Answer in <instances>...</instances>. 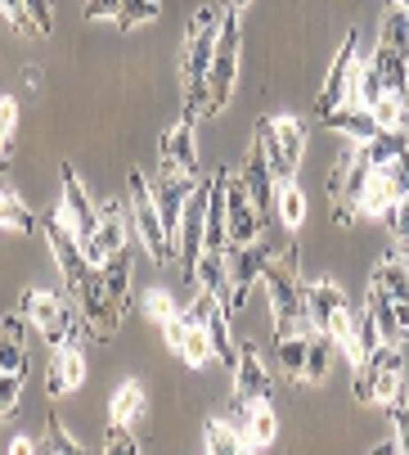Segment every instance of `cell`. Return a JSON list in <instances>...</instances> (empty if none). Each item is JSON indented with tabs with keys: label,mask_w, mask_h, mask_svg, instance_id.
I'll return each mask as SVG.
<instances>
[{
	"label": "cell",
	"mask_w": 409,
	"mask_h": 455,
	"mask_svg": "<svg viewBox=\"0 0 409 455\" xmlns=\"http://www.w3.org/2000/svg\"><path fill=\"white\" fill-rule=\"evenodd\" d=\"M145 411H149V397H145V383L140 379H126L117 393H113V402H108V424H122V428H135L145 419Z\"/></svg>",
	"instance_id": "f1b7e54d"
},
{
	"label": "cell",
	"mask_w": 409,
	"mask_h": 455,
	"mask_svg": "<svg viewBox=\"0 0 409 455\" xmlns=\"http://www.w3.org/2000/svg\"><path fill=\"white\" fill-rule=\"evenodd\" d=\"M90 365H86V352L77 343H63L54 347V361H50V397L59 393H77V387L86 383Z\"/></svg>",
	"instance_id": "cb8c5ba5"
},
{
	"label": "cell",
	"mask_w": 409,
	"mask_h": 455,
	"mask_svg": "<svg viewBox=\"0 0 409 455\" xmlns=\"http://www.w3.org/2000/svg\"><path fill=\"white\" fill-rule=\"evenodd\" d=\"M19 311L28 315L32 330H41V339L50 347L73 343V334H77V320H73V311H67V302L59 293H50V289H28L19 298Z\"/></svg>",
	"instance_id": "ba28073f"
},
{
	"label": "cell",
	"mask_w": 409,
	"mask_h": 455,
	"mask_svg": "<svg viewBox=\"0 0 409 455\" xmlns=\"http://www.w3.org/2000/svg\"><path fill=\"white\" fill-rule=\"evenodd\" d=\"M45 446H50V451H67V455H77V451H82V442L63 428L59 415H50V437H45Z\"/></svg>",
	"instance_id": "7dc6e473"
},
{
	"label": "cell",
	"mask_w": 409,
	"mask_h": 455,
	"mask_svg": "<svg viewBox=\"0 0 409 455\" xmlns=\"http://www.w3.org/2000/svg\"><path fill=\"white\" fill-rule=\"evenodd\" d=\"M400 104H405V95H382V100L374 104L378 126H396V122H400ZM396 132H400V126H396Z\"/></svg>",
	"instance_id": "c3c4849f"
},
{
	"label": "cell",
	"mask_w": 409,
	"mask_h": 455,
	"mask_svg": "<svg viewBox=\"0 0 409 455\" xmlns=\"http://www.w3.org/2000/svg\"><path fill=\"white\" fill-rule=\"evenodd\" d=\"M77 298H82L86 330H90L95 339H113V334H117V320H122V307L108 298V284H104V271H99V267H90V271H86V280H82Z\"/></svg>",
	"instance_id": "9a60e30c"
},
{
	"label": "cell",
	"mask_w": 409,
	"mask_h": 455,
	"mask_svg": "<svg viewBox=\"0 0 409 455\" xmlns=\"http://www.w3.org/2000/svg\"><path fill=\"white\" fill-rule=\"evenodd\" d=\"M216 36H221V10L216 5H202L185 32V63H180V77H185V117L198 122L208 117V63L216 54Z\"/></svg>",
	"instance_id": "6da1fadb"
},
{
	"label": "cell",
	"mask_w": 409,
	"mask_h": 455,
	"mask_svg": "<svg viewBox=\"0 0 409 455\" xmlns=\"http://www.w3.org/2000/svg\"><path fill=\"white\" fill-rule=\"evenodd\" d=\"M328 356H333V339H328V334H319V330H311L302 383H324V379H328Z\"/></svg>",
	"instance_id": "74e56055"
},
{
	"label": "cell",
	"mask_w": 409,
	"mask_h": 455,
	"mask_svg": "<svg viewBox=\"0 0 409 455\" xmlns=\"http://www.w3.org/2000/svg\"><path fill=\"white\" fill-rule=\"evenodd\" d=\"M126 217H130V235L145 243V252L153 257L158 267H167L176 257V248H171V239L162 230V217H158V204H153V189H149L145 172H130V208H126Z\"/></svg>",
	"instance_id": "52a82bcc"
},
{
	"label": "cell",
	"mask_w": 409,
	"mask_h": 455,
	"mask_svg": "<svg viewBox=\"0 0 409 455\" xmlns=\"http://www.w3.org/2000/svg\"><path fill=\"white\" fill-rule=\"evenodd\" d=\"M162 14V0H122L117 5V28H145Z\"/></svg>",
	"instance_id": "ab89813d"
},
{
	"label": "cell",
	"mask_w": 409,
	"mask_h": 455,
	"mask_svg": "<svg viewBox=\"0 0 409 455\" xmlns=\"http://www.w3.org/2000/svg\"><path fill=\"white\" fill-rule=\"evenodd\" d=\"M405 387H409V370H405Z\"/></svg>",
	"instance_id": "680465c9"
},
{
	"label": "cell",
	"mask_w": 409,
	"mask_h": 455,
	"mask_svg": "<svg viewBox=\"0 0 409 455\" xmlns=\"http://www.w3.org/2000/svg\"><path fill=\"white\" fill-rule=\"evenodd\" d=\"M311 320H297V324H275V361L279 370L302 383V370H306V343H311Z\"/></svg>",
	"instance_id": "7402d4cb"
},
{
	"label": "cell",
	"mask_w": 409,
	"mask_h": 455,
	"mask_svg": "<svg viewBox=\"0 0 409 455\" xmlns=\"http://www.w3.org/2000/svg\"><path fill=\"white\" fill-rule=\"evenodd\" d=\"M234 397H275V374H270L265 356L256 343H239V356H234Z\"/></svg>",
	"instance_id": "d6986e66"
},
{
	"label": "cell",
	"mask_w": 409,
	"mask_h": 455,
	"mask_svg": "<svg viewBox=\"0 0 409 455\" xmlns=\"http://www.w3.org/2000/svg\"><path fill=\"white\" fill-rule=\"evenodd\" d=\"M275 252L270 243H234L230 248V298H225V311L230 315H239L243 307H248V293H252V284L261 280V271H265V257Z\"/></svg>",
	"instance_id": "4fadbf2b"
},
{
	"label": "cell",
	"mask_w": 409,
	"mask_h": 455,
	"mask_svg": "<svg viewBox=\"0 0 409 455\" xmlns=\"http://www.w3.org/2000/svg\"><path fill=\"white\" fill-rule=\"evenodd\" d=\"M189 280H193L198 289H208V293H216V298L225 302V298H230V252H225V248H202Z\"/></svg>",
	"instance_id": "4316f807"
},
{
	"label": "cell",
	"mask_w": 409,
	"mask_h": 455,
	"mask_svg": "<svg viewBox=\"0 0 409 455\" xmlns=\"http://www.w3.org/2000/svg\"><path fill=\"white\" fill-rule=\"evenodd\" d=\"M378 45H387V50L409 59V10L405 5H391V0H387V14H382V28H378Z\"/></svg>",
	"instance_id": "d590c367"
},
{
	"label": "cell",
	"mask_w": 409,
	"mask_h": 455,
	"mask_svg": "<svg viewBox=\"0 0 409 455\" xmlns=\"http://www.w3.org/2000/svg\"><path fill=\"white\" fill-rule=\"evenodd\" d=\"M351 393H356L360 406H391L396 397H405V352H400V343H378L356 365Z\"/></svg>",
	"instance_id": "3957f363"
},
{
	"label": "cell",
	"mask_w": 409,
	"mask_h": 455,
	"mask_svg": "<svg viewBox=\"0 0 409 455\" xmlns=\"http://www.w3.org/2000/svg\"><path fill=\"white\" fill-rule=\"evenodd\" d=\"M202 446H208L212 455H239V451H248V446H243V433H239L234 419H208Z\"/></svg>",
	"instance_id": "8d00e7d4"
},
{
	"label": "cell",
	"mask_w": 409,
	"mask_h": 455,
	"mask_svg": "<svg viewBox=\"0 0 409 455\" xmlns=\"http://www.w3.org/2000/svg\"><path fill=\"white\" fill-rule=\"evenodd\" d=\"M396 126H400L405 140H409V91H405V104H400V122H396Z\"/></svg>",
	"instance_id": "db71d44e"
},
{
	"label": "cell",
	"mask_w": 409,
	"mask_h": 455,
	"mask_svg": "<svg viewBox=\"0 0 409 455\" xmlns=\"http://www.w3.org/2000/svg\"><path fill=\"white\" fill-rule=\"evenodd\" d=\"M225 5H230V10H243V5H248V0H225Z\"/></svg>",
	"instance_id": "11a10c76"
},
{
	"label": "cell",
	"mask_w": 409,
	"mask_h": 455,
	"mask_svg": "<svg viewBox=\"0 0 409 455\" xmlns=\"http://www.w3.org/2000/svg\"><path fill=\"white\" fill-rule=\"evenodd\" d=\"M162 163L180 167L193 180H202L198 176V140H193V122L189 117H180V122L167 126V136H162Z\"/></svg>",
	"instance_id": "d4e9b609"
},
{
	"label": "cell",
	"mask_w": 409,
	"mask_h": 455,
	"mask_svg": "<svg viewBox=\"0 0 409 455\" xmlns=\"http://www.w3.org/2000/svg\"><path fill=\"white\" fill-rule=\"evenodd\" d=\"M225 226H230V248L234 243H256L261 226H265L243 172H225Z\"/></svg>",
	"instance_id": "8fae6325"
},
{
	"label": "cell",
	"mask_w": 409,
	"mask_h": 455,
	"mask_svg": "<svg viewBox=\"0 0 409 455\" xmlns=\"http://www.w3.org/2000/svg\"><path fill=\"white\" fill-rule=\"evenodd\" d=\"M365 311L374 315V324H378V334H382V343H400L405 339V330H400V320H396V307H391V298L369 280V298H365Z\"/></svg>",
	"instance_id": "836d02e7"
},
{
	"label": "cell",
	"mask_w": 409,
	"mask_h": 455,
	"mask_svg": "<svg viewBox=\"0 0 409 455\" xmlns=\"http://www.w3.org/2000/svg\"><path fill=\"white\" fill-rule=\"evenodd\" d=\"M19 370L28 374V315H5L0 320V374Z\"/></svg>",
	"instance_id": "83f0119b"
},
{
	"label": "cell",
	"mask_w": 409,
	"mask_h": 455,
	"mask_svg": "<svg viewBox=\"0 0 409 455\" xmlns=\"http://www.w3.org/2000/svg\"><path fill=\"white\" fill-rule=\"evenodd\" d=\"M387 419H391V442H396V455H409V406L405 397H396L387 406Z\"/></svg>",
	"instance_id": "b9f144b4"
},
{
	"label": "cell",
	"mask_w": 409,
	"mask_h": 455,
	"mask_svg": "<svg viewBox=\"0 0 409 455\" xmlns=\"http://www.w3.org/2000/svg\"><path fill=\"white\" fill-rule=\"evenodd\" d=\"M302 315L315 324L319 334L333 339L337 352H356V315H351V302L347 293L337 289L333 280H315V284H302Z\"/></svg>",
	"instance_id": "7a4b0ae2"
},
{
	"label": "cell",
	"mask_w": 409,
	"mask_h": 455,
	"mask_svg": "<svg viewBox=\"0 0 409 455\" xmlns=\"http://www.w3.org/2000/svg\"><path fill=\"white\" fill-rule=\"evenodd\" d=\"M23 402V374L19 370H5L0 374V419H10Z\"/></svg>",
	"instance_id": "60d3db41"
},
{
	"label": "cell",
	"mask_w": 409,
	"mask_h": 455,
	"mask_svg": "<svg viewBox=\"0 0 409 455\" xmlns=\"http://www.w3.org/2000/svg\"><path fill=\"white\" fill-rule=\"evenodd\" d=\"M374 284L391 298V307H396V320H400V330L409 334V252H400V257H387V262L374 271Z\"/></svg>",
	"instance_id": "603a6c76"
},
{
	"label": "cell",
	"mask_w": 409,
	"mask_h": 455,
	"mask_svg": "<svg viewBox=\"0 0 409 455\" xmlns=\"http://www.w3.org/2000/svg\"><path fill=\"white\" fill-rule=\"evenodd\" d=\"M400 243H405V252H409V235H405V239H400Z\"/></svg>",
	"instance_id": "6f0895ef"
},
{
	"label": "cell",
	"mask_w": 409,
	"mask_h": 455,
	"mask_svg": "<svg viewBox=\"0 0 409 455\" xmlns=\"http://www.w3.org/2000/svg\"><path fill=\"white\" fill-rule=\"evenodd\" d=\"M243 180H248V189H252V199H256L261 217L270 221V217H275V172H270V163H265V149H261V140H252V149H248Z\"/></svg>",
	"instance_id": "484cf974"
},
{
	"label": "cell",
	"mask_w": 409,
	"mask_h": 455,
	"mask_svg": "<svg viewBox=\"0 0 409 455\" xmlns=\"http://www.w3.org/2000/svg\"><path fill=\"white\" fill-rule=\"evenodd\" d=\"M275 221H279L288 235H297V230H302V221H306V194H302L297 176L275 185Z\"/></svg>",
	"instance_id": "1f68e13d"
},
{
	"label": "cell",
	"mask_w": 409,
	"mask_h": 455,
	"mask_svg": "<svg viewBox=\"0 0 409 455\" xmlns=\"http://www.w3.org/2000/svg\"><path fill=\"white\" fill-rule=\"evenodd\" d=\"M369 68L378 73V82H382V91H387V95H405V77H409V59H405V54H396V50L378 45V50H374V59H369Z\"/></svg>",
	"instance_id": "d6a6232c"
},
{
	"label": "cell",
	"mask_w": 409,
	"mask_h": 455,
	"mask_svg": "<svg viewBox=\"0 0 409 455\" xmlns=\"http://www.w3.org/2000/svg\"><path fill=\"white\" fill-rule=\"evenodd\" d=\"M59 217L73 226V235L82 239V248H86V239L95 235V226H99V212H95V204H90V189L82 185V176L73 172V167H63V199H59Z\"/></svg>",
	"instance_id": "ac0fdd59"
},
{
	"label": "cell",
	"mask_w": 409,
	"mask_h": 455,
	"mask_svg": "<svg viewBox=\"0 0 409 455\" xmlns=\"http://www.w3.org/2000/svg\"><path fill=\"white\" fill-rule=\"evenodd\" d=\"M14 132H19V100H0V163H5L10 145H14Z\"/></svg>",
	"instance_id": "7bdbcfd3"
},
{
	"label": "cell",
	"mask_w": 409,
	"mask_h": 455,
	"mask_svg": "<svg viewBox=\"0 0 409 455\" xmlns=\"http://www.w3.org/2000/svg\"><path fill=\"white\" fill-rule=\"evenodd\" d=\"M104 271V284H108V298L126 311L130 307V248H122V252H113L108 262L99 267Z\"/></svg>",
	"instance_id": "e575fe53"
},
{
	"label": "cell",
	"mask_w": 409,
	"mask_h": 455,
	"mask_svg": "<svg viewBox=\"0 0 409 455\" xmlns=\"http://www.w3.org/2000/svg\"><path fill=\"white\" fill-rule=\"evenodd\" d=\"M256 140L265 149L270 172H275V185L297 176L302 154H306V126L297 117H261L256 122Z\"/></svg>",
	"instance_id": "8992f818"
},
{
	"label": "cell",
	"mask_w": 409,
	"mask_h": 455,
	"mask_svg": "<svg viewBox=\"0 0 409 455\" xmlns=\"http://www.w3.org/2000/svg\"><path fill=\"white\" fill-rule=\"evenodd\" d=\"M239 50H243V28H239V10L225 5L221 14V36H216V54L208 63V117H216L234 86H239Z\"/></svg>",
	"instance_id": "277c9868"
},
{
	"label": "cell",
	"mask_w": 409,
	"mask_h": 455,
	"mask_svg": "<svg viewBox=\"0 0 409 455\" xmlns=\"http://www.w3.org/2000/svg\"><path fill=\"white\" fill-rule=\"evenodd\" d=\"M261 284L270 293V311H275V324H297L302 315V271H297V248L284 243L279 252L265 257Z\"/></svg>",
	"instance_id": "5b68a950"
},
{
	"label": "cell",
	"mask_w": 409,
	"mask_h": 455,
	"mask_svg": "<svg viewBox=\"0 0 409 455\" xmlns=\"http://www.w3.org/2000/svg\"><path fill=\"white\" fill-rule=\"evenodd\" d=\"M45 239H50V252H54V267H59V275H63V284L67 289H82V280H86V271H90V262H86V248H82V239L73 235V226H67L59 212L45 221Z\"/></svg>",
	"instance_id": "5bb4252c"
},
{
	"label": "cell",
	"mask_w": 409,
	"mask_h": 455,
	"mask_svg": "<svg viewBox=\"0 0 409 455\" xmlns=\"http://www.w3.org/2000/svg\"><path fill=\"white\" fill-rule=\"evenodd\" d=\"M193 324H202L208 330V343H212V356L221 361V365H230L234 370V356H239V343H234V334H230V311H225V302L216 298V293H208V289H198V298L189 302V311H185Z\"/></svg>",
	"instance_id": "7c38bea8"
},
{
	"label": "cell",
	"mask_w": 409,
	"mask_h": 455,
	"mask_svg": "<svg viewBox=\"0 0 409 455\" xmlns=\"http://www.w3.org/2000/svg\"><path fill=\"white\" fill-rule=\"evenodd\" d=\"M145 315L158 320V324H167V320L180 315V311H176V298H171L167 289H149V293H145Z\"/></svg>",
	"instance_id": "ee69618b"
},
{
	"label": "cell",
	"mask_w": 409,
	"mask_h": 455,
	"mask_svg": "<svg viewBox=\"0 0 409 455\" xmlns=\"http://www.w3.org/2000/svg\"><path fill=\"white\" fill-rule=\"evenodd\" d=\"M369 163L360 158V149H351L347 158H337V167L328 172V199H333V221L347 226L351 217H360V194L369 185Z\"/></svg>",
	"instance_id": "30bf717a"
},
{
	"label": "cell",
	"mask_w": 409,
	"mask_h": 455,
	"mask_svg": "<svg viewBox=\"0 0 409 455\" xmlns=\"http://www.w3.org/2000/svg\"><path fill=\"white\" fill-rule=\"evenodd\" d=\"M405 91H409V77H405Z\"/></svg>",
	"instance_id": "91938a15"
},
{
	"label": "cell",
	"mask_w": 409,
	"mask_h": 455,
	"mask_svg": "<svg viewBox=\"0 0 409 455\" xmlns=\"http://www.w3.org/2000/svg\"><path fill=\"white\" fill-rule=\"evenodd\" d=\"M356 149H360V158L378 172V167H391L400 154H409V140H405V132H396V126H382L374 140H365V145H356Z\"/></svg>",
	"instance_id": "4dcf8cb0"
},
{
	"label": "cell",
	"mask_w": 409,
	"mask_h": 455,
	"mask_svg": "<svg viewBox=\"0 0 409 455\" xmlns=\"http://www.w3.org/2000/svg\"><path fill=\"white\" fill-rule=\"evenodd\" d=\"M36 226V217H32V208L19 199L14 189H0V230H14V235H28Z\"/></svg>",
	"instance_id": "f35d334b"
},
{
	"label": "cell",
	"mask_w": 409,
	"mask_h": 455,
	"mask_svg": "<svg viewBox=\"0 0 409 455\" xmlns=\"http://www.w3.org/2000/svg\"><path fill=\"white\" fill-rule=\"evenodd\" d=\"M117 5H122V0H86V19L90 23H104V19L117 23Z\"/></svg>",
	"instance_id": "681fc988"
},
{
	"label": "cell",
	"mask_w": 409,
	"mask_h": 455,
	"mask_svg": "<svg viewBox=\"0 0 409 455\" xmlns=\"http://www.w3.org/2000/svg\"><path fill=\"white\" fill-rule=\"evenodd\" d=\"M391 5H405V10H409V0H391Z\"/></svg>",
	"instance_id": "9f6ffc18"
},
{
	"label": "cell",
	"mask_w": 409,
	"mask_h": 455,
	"mask_svg": "<svg viewBox=\"0 0 409 455\" xmlns=\"http://www.w3.org/2000/svg\"><path fill=\"white\" fill-rule=\"evenodd\" d=\"M234 424L243 433V446L248 451H265L270 442L279 437V415H275V397H234Z\"/></svg>",
	"instance_id": "2e32d148"
},
{
	"label": "cell",
	"mask_w": 409,
	"mask_h": 455,
	"mask_svg": "<svg viewBox=\"0 0 409 455\" xmlns=\"http://www.w3.org/2000/svg\"><path fill=\"white\" fill-rule=\"evenodd\" d=\"M319 122L328 126V132L347 136L351 145H365V140H374V136L382 132L378 117H374V108H369V104H356V100H347V104H337V108L319 113Z\"/></svg>",
	"instance_id": "44dd1931"
},
{
	"label": "cell",
	"mask_w": 409,
	"mask_h": 455,
	"mask_svg": "<svg viewBox=\"0 0 409 455\" xmlns=\"http://www.w3.org/2000/svg\"><path fill=\"white\" fill-rule=\"evenodd\" d=\"M10 451H14V455H32V451H36V442H32V437H14V442H10Z\"/></svg>",
	"instance_id": "f5cc1de1"
},
{
	"label": "cell",
	"mask_w": 409,
	"mask_h": 455,
	"mask_svg": "<svg viewBox=\"0 0 409 455\" xmlns=\"http://www.w3.org/2000/svg\"><path fill=\"white\" fill-rule=\"evenodd\" d=\"M162 339H167V347L180 352L185 365H193V370H202L208 361H216V356H212V343H208V330H202V324H193L189 315H171V320L162 324Z\"/></svg>",
	"instance_id": "ffe728a7"
},
{
	"label": "cell",
	"mask_w": 409,
	"mask_h": 455,
	"mask_svg": "<svg viewBox=\"0 0 409 455\" xmlns=\"http://www.w3.org/2000/svg\"><path fill=\"white\" fill-rule=\"evenodd\" d=\"M391 226H396V239H405L409 235V189L396 199V208H391Z\"/></svg>",
	"instance_id": "816d5d0a"
},
{
	"label": "cell",
	"mask_w": 409,
	"mask_h": 455,
	"mask_svg": "<svg viewBox=\"0 0 409 455\" xmlns=\"http://www.w3.org/2000/svg\"><path fill=\"white\" fill-rule=\"evenodd\" d=\"M104 451H108V455H135V451H140V442H135V433H130V428L108 424V442H104Z\"/></svg>",
	"instance_id": "bcb514c9"
},
{
	"label": "cell",
	"mask_w": 409,
	"mask_h": 455,
	"mask_svg": "<svg viewBox=\"0 0 409 455\" xmlns=\"http://www.w3.org/2000/svg\"><path fill=\"white\" fill-rule=\"evenodd\" d=\"M396 199H400V185H396L391 167L369 172V185H365V194H360V212H365V217H391Z\"/></svg>",
	"instance_id": "f546056e"
},
{
	"label": "cell",
	"mask_w": 409,
	"mask_h": 455,
	"mask_svg": "<svg viewBox=\"0 0 409 455\" xmlns=\"http://www.w3.org/2000/svg\"><path fill=\"white\" fill-rule=\"evenodd\" d=\"M130 217H126V208L122 204H104V212H99V226H95V235L86 239V262L90 267H104L113 252H122V248H130Z\"/></svg>",
	"instance_id": "e0dca14e"
},
{
	"label": "cell",
	"mask_w": 409,
	"mask_h": 455,
	"mask_svg": "<svg viewBox=\"0 0 409 455\" xmlns=\"http://www.w3.org/2000/svg\"><path fill=\"white\" fill-rule=\"evenodd\" d=\"M0 14L10 19L14 32H32V36H41L36 23H32V14H28V0H0Z\"/></svg>",
	"instance_id": "f6af8a7d"
},
{
	"label": "cell",
	"mask_w": 409,
	"mask_h": 455,
	"mask_svg": "<svg viewBox=\"0 0 409 455\" xmlns=\"http://www.w3.org/2000/svg\"><path fill=\"white\" fill-rule=\"evenodd\" d=\"M360 73H365V59H360V41H356V32H351V36L342 41V50H337V59H333V68H328L324 86H319L315 113H328V108L347 104V100L360 104Z\"/></svg>",
	"instance_id": "9c48e42d"
},
{
	"label": "cell",
	"mask_w": 409,
	"mask_h": 455,
	"mask_svg": "<svg viewBox=\"0 0 409 455\" xmlns=\"http://www.w3.org/2000/svg\"><path fill=\"white\" fill-rule=\"evenodd\" d=\"M28 14H32V23H36V32L45 36L50 28H54V14H50V0H28Z\"/></svg>",
	"instance_id": "f907efd6"
}]
</instances>
